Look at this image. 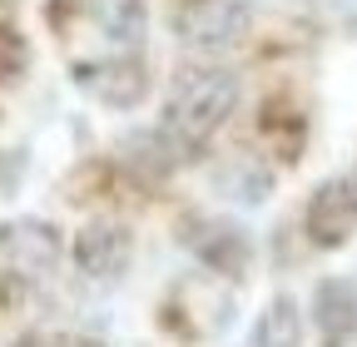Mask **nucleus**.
<instances>
[{"instance_id": "obj_1", "label": "nucleus", "mask_w": 357, "mask_h": 347, "mask_svg": "<svg viewBox=\"0 0 357 347\" xmlns=\"http://www.w3.org/2000/svg\"><path fill=\"white\" fill-rule=\"evenodd\" d=\"M234 109H238V75H229V70H184L169 90L159 129L184 154H194L199 144H208L218 134Z\"/></svg>"}, {"instance_id": "obj_2", "label": "nucleus", "mask_w": 357, "mask_h": 347, "mask_svg": "<svg viewBox=\"0 0 357 347\" xmlns=\"http://www.w3.org/2000/svg\"><path fill=\"white\" fill-rule=\"evenodd\" d=\"M60 263V233L40 219H20L0 229V278L15 288H35Z\"/></svg>"}, {"instance_id": "obj_3", "label": "nucleus", "mask_w": 357, "mask_h": 347, "mask_svg": "<svg viewBox=\"0 0 357 347\" xmlns=\"http://www.w3.org/2000/svg\"><path fill=\"white\" fill-rule=\"evenodd\" d=\"M248 25H253V15L238 0H189V6L174 10V35L189 50H234V45H243Z\"/></svg>"}, {"instance_id": "obj_4", "label": "nucleus", "mask_w": 357, "mask_h": 347, "mask_svg": "<svg viewBox=\"0 0 357 347\" xmlns=\"http://www.w3.org/2000/svg\"><path fill=\"white\" fill-rule=\"evenodd\" d=\"M303 229L318 248H342L352 233H357V179H328L318 194L307 199V213H303Z\"/></svg>"}, {"instance_id": "obj_5", "label": "nucleus", "mask_w": 357, "mask_h": 347, "mask_svg": "<svg viewBox=\"0 0 357 347\" xmlns=\"http://www.w3.org/2000/svg\"><path fill=\"white\" fill-rule=\"evenodd\" d=\"M312 323L323 347H347L357 337V283L352 278H323L312 288Z\"/></svg>"}, {"instance_id": "obj_6", "label": "nucleus", "mask_w": 357, "mask_h": 347, "mask_svg": "<svg viewBox=\"0 0 357 347\" xmlns=\"http://www.w3.org/2000/svg\"><path fill=\"white\" fill-rule=\"evenodd\" d=\"M75 263H79L84 278L114 283V278L129 268V229H119V224H89V229H79V238H75Z\"/></svg>"}, {"instance_id": "obj_7", "label": "nucleus", "mask_w": 357, "mask_h": 347, "mask_svg": "<svg viewBox=\"0 0 357 347\" xmlns=\"http://www.w3.org/2000/svg\"><path fill=\"white\" fill-rule=\"evenodd\" d=\"M79 90H89L95 100L114 105V109H129L139 105L149 79H144V65L139 60H100V65H79Z\"/></svg>"}, {"instance_id": "obj_8", "label": "nucleus", "mask_w": 357, "mask_h": 347, "mask_svg": "<svg viewBox=\"0 0 357 347\" xmlns=\"http://www.w3.org/2000/svg\"><path fill=\"white\" fill-rule=\"evenodd\" d=\"M189 248L218 273H243L248 268V238L229 224H199V238H189Z\"/></svg>"}, {"instance_id": "obj_9", "label": "nucleus", "mask_w": 357, "mask_h": 347, "mask_svg": "<svg viewBox=\"0 0 357 347\" xmlns=\"http://www.w3.org/2000/svg\"><path fill=\"white\" fill-rule=\"evenodd\" d=\"M243 347H303V318H298V302L288 293H278L268 308L258 313L253 332Z\"/></svg>"}, {"instance_id": "obj_10", "label": "nucleus", "mask_w": 357, "mask_h": 347, "mask_svg": "<svg viewBox=\"0 0 357 347\" xmlns=\"http://www.w3.org/2000/svg\"><path fill=\"white\" fill-rule=\"evenodd\" d=\"M89 15L119 45H139L144 40V6L139 0H89Z\"/></svg>"}, {"instance_id": "obj_11", "label": "nucleus", "mask_w": 357, "mask_h": 347, "mask_svg": "<svg viewBox=\"0 0 357 347\" xmlns=\"http://www.w3.org/2000/svg\"><path fill=\"white\" fill-rule=\"evenodd\" d=\"M30 65V45H25V35L15 25H0V84H10L20 79Z\"/></svg>"}, {"instance_id": "obj_12", "label": "nucleus", "mask_w": 357, "mask_h": 347, "mask_svg": "<svg viewBox=\"0 0 357 347\" xmlns=\"http://www.w3.org/2000/svg\"><path fill=\"white\" fill-rule=\"evenodd\" d=\"M60 347H100V342H84V337H70V342H60Z\"/></svg>"}]
</instances>
